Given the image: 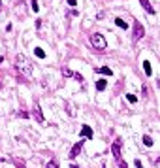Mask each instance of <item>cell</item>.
<instances>
[{"label":"cell","instance_id":"obj_8","mask_svg":"<svg viewBox=\"0 0 160 168\" xmlns=\"http://www.w3.org/2000/svg\"><path fill=\"white\" fill-rule=\"evenodd\" d=\"M111 151H113V157L117 159V162L121 161V147H119V144H113L111 146Z\"/></svg>","mask_w":160,"mask_h":168},{"label":"cell","instance_id":"obj_26","mask_svg":"<svg viewBox=\"0 0 160 168\" xmlns=\"http://www.w3.org/2000/svg\"><path fill=\"white\" fill-rule=\"evenodd\" d=\"M0 87H2V83H0Z\"/></svg>","mask_w":160,"mask_h":168},{"label":"cell","instance_id":"obj_10","mask_svg":"<svg viewBox=\"0 0 160 168\" xmlns=\"http://www.w3.org/2000/svg\"><path fill=\"white\" fill-rule=\"evenodd\" d=\"M115 25H117L119 29H122V30H126V29H128V23H126V21H122V19H119V17L115 19Z\"/></svg>","mask_w":160,"mask_h":168},{"label":"cell","instance_id":"obj_20","mask_svg":"<svg viewBox=\"0 0 160 168\" xmlns=\"http://www.w3.org/2000/svg\"><path fill=\"white\" fill-rule=\"evenodd\" d=\"M72 76H74V78L77 79V81H83V76H81V74H72Z\"/></svg>","mask_w":160,"mask_h":168},{"label":"cell","instance_id":"obj_5","mask_svg":"<svg viewBox=\"0 0 160 168\" xmlns=\"http://www.w3.org/2000/svg\"><path fill=\"white\" fill-rule=\"evenodd\" d=\"M81 138H85V140H90L93 138V129H90L89 125H83V129H81Z\"/></svg>","mask_w":160,"mask_h":168},{"label":"cell","instance_id":"obj_1","mask_svg":"<svg viewBox=\"0 0 160 168\" xmlns=\"http://www.w3.org/2000/svg\"><path fill=\"white\" fill-rule=\"evenodd\" d=\"M15 62H17V70L23 74V78H25V79H29L30 76H32V68H34V66H32V62L25 57V55H17Z\"/></svg>","mask_w":160,"mask_h":168},{"label":"cell","instance_id":"obj_17","mask_svg":"<svg viewBox=\"0 0 160 168\" xmlns=\"http://www.w3.org/2000/svg\"><path fill=\"white\" fill-rule=\"evenodd\" d=\"M72 74H74V72H72V70H70V68H66V66H64V68H62V76H66V78H70V76H72Z\"/></svg>","mask_w":160,"mask_h":168},{"label":"cell","instance_id":"obj_15","mask_svg":"<svg viewBox=\"0 0 160 168\" xmlns=\"http://www.w3.org/2000/svg\"><path fill=\"white\" fill-rule=\"evenodd\" d=\"M45 168H58V161H57V159H53V161H49V162H47V166Z\"/></svg>","mask_w":160,"mask_h":168},{"label":"cell","instance_id":"obj_13","mask_svg":"<svg viewBox=\"0 0 160 168\" xmlns=\"http://www.w3.org/2000/svg\"><path fill=\"white\" fill-rule=\"evenodd\" d=\"M34 53H36V57H40V59H45V51H43L42 47H36V49H34Z\"/></svg>","mask_w":160,"mask_h":168},{"label":"cell","instance_id":"obj_23","mask_svg":"<svg viewBox=\"0 0 160 168\" xmlns=\"http://www.w3.org/2000/svg\"><path fill=\"white\" fill-rule=\"evenodd\" d=\"M72 168H77V164H72Z\"/></svg>","mask_w":160,"mask_h":168},{"label":"cell","instance_id":"obj_14","mask_svg":"<svg viewBox=\"0 0 160 168\" xmlns=\"http://www.w3.org/2000/svg\"><path fill=\"white\" fill-rule=\"evenodd\" d=\"M143 144H145V147H151L153 146V138H151V136H143Z\"/></svg>","mask_w":160,"mask_h":168},{"label":"cell","instance_id":"obj_12","mask_svg":"<svg viewBox=\"0 0 160 168\" xmlns=\"http://www.w3.org/2000/svg\"><path fill=\"white\" fill-rule=\"evenodd\" d=\"M143 68H145V74H147V76L153 74V70H151V62H149V61H143Z\"/></svg>","mask_w":160,"mask_h":168},{"label":"cell","instance_id":"obj_19","mask_svg":"<svg viewBox=\"0 0 160 168\" xmlns=\"http://www.w3.org/2000/svg\"><path fill=\"white\" fill-rule=\"evenodd\" d=\"M38 0H32V11H38Z\"/></svg>","mask_w":160,"mask_h":168},{"label":"cell","instance_id":"obj_4","mask_svg":"<svg viewBox=\"0 0 160 168\" xmlns=\"http://www.w3.org/2000/svg\"><path fill=\"white\" fill-rule=\"evenodd\" d=\"M81 149H83V140H81V142H77L74 147H72V151H70V159H75L79 153H81Z\"/></svg>","mask_w":160,"mask_h":168},{"label":"cell","instance_id":"obj_11","mask_svg":"<svg viewBox=\"0 0 160 168\" xmlns=\"http://www.w3.org/2000/svg\"><path fill=\"white\" fill-rule=\"evenodd\" d=\"M106 85H107L106 79H98V81H96V91H104V89H106Z\"/></svg>","mask_w":160,"mask_h":168},{"label":"cell","instance_id":"obj_18","mask_svg":"<svg viewBox=\"0 0 160 168\" xmlns=\"http://www.w3.org/2000/svg\"><path fill=\"white\" fill-rule=\"evenodd\" d=\"M126 98H128V100H130L132 104H136V102H138V98H136L134 94H126Z\"/></svg>","mask_w":160,"mask_h":168},{"label":"cell","instance_id":"obj_22","mask_svg":"<svg viewBox=\"0 0 160 168\" xmlns=\"http://www.w3.org/2000/svg\"><path fill=\"white\" fill-rule=\"evenodd\" d=\"M77 4V0H68V6H75Z\"/></svg>","mask_w":160,"mask_h":168},{"label":"cell","instance_id":"obj_25","mask_svg":"<svg viewBox=\"0 0 160 168\" xmlns=\"http://www.w3.org/2000/svg\"><path fill=\"white\" fill-rule=\"evenodd\" d=\"M0 8H2V2H0Z\"/></svg>","mask_w":160,"mask_h":168},{"label":"cell","instance_id":"obj_2","mask_svg":"<svg viewBox=\"0 0 160 168\" xmlns=\"http://www.w3.org/2000/svg\"><path fill=\"white\" fill-rule=\"evenodd\" d=\"M90 43L96 47V49H106L107 47V42H106V38H104L100 32H94L93 36H90Z\"/></svg>","mask_w":160,"mask_h":168},{"label":"cell","instance_id":"obj_6","mask_svg":"<svg viewBox=\"0 0 160 168\" xmlns=\"http://www.w3.org/2000/svg\"><path fill=\"white\" fill-rule=\"evenodd\" d=\"M32 117H34L38 123H43V113H42V110H40V106H34V110H32Z\"/></svg>","mask_w":160,"mask_h":168},{"label":"cell","instance_id":"obj_21","mask_svg":"<svg viewBox=\"0 0 160 168\" xmlns=\"http://www.w3.org/2000/svg\"><path fill=\"white\" fill-rule=\"evenodd\" d=\"M119 166H121V168H128V164H126L125 161H122V159H121V161H119Z\"/></svg>","mask_w":160,"mask_h":168},{"label":"cell","instance_id":"obj_24","mask_svg":"<svg viewBox=\"0 0 160 168\" xmlns=\"http://www.w3.org/2000/svg\"><path fill=\"white\" fill-rule=\"evenodd\" d=\"M2 61H4V59H2V57H0V62H2Z\"/></svg>","mask_w":160,"mask_h":168},{"label":"cell","instance_id":"obj_16","mask_svg":"<svg viewBox=\"0 0 160 168\" xmlns=\"http://www.w3.org/2000/svg\"><path fill=\"white\" fill-rule=\"evenodd\" d=\"M66 110H68V113H70V117H75V111H74V106H72V104H66Z\"/></svg>","mask_w":160,"mask_h":168},{"label":"cell","instance_id":"obj_7","mask_svg":"<svg viewBox=\"0 0 160 168\" xmlns=\"http://www.w3.org/2000/svg\"><path fill=\"white\" fill-rule=\"evenodd\" d=\"M139 4H141V6H143V8H145V10H147V13L154 15V8L151 6V2H149V0H139Z\"/></svg>","mask_w":160,"mask_h":168},{"label":"cell","instance_id":"obj_3","mask_svg":"<svg viewBox=\"0 0 160 168\" xmlns=\"http://www.w3.org/2000/svg\"><path fill=\"white\" fill-rule=\"evenodd\" d=\"M143 34H145V29H143V25H141L139 21H136V23H134V40H136V42H138V40H141Z\"/></svg>","mask_w":160,"mask_h":168},{"label":"cell","instance_id":"obj_9","mask_svg":"<svg viewBox=\"0 0 160 168\" xmlns=\"http://www.w3.org/2000/svg\"><path fill=\"white\" fill-rule=\"evenodd\" d=\"M96 72H98V74H102V76H111V74H113V70H111V68H107V66L96 68Z\"/></svg>","mask_w":160,"mask_h":168}]
</instances>
